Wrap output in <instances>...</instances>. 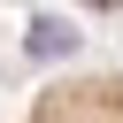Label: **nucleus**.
I'll return each instance as SVG.
<instances>
[{
	"instance_id": "nucleus-1",
	"label": "nucleus",
	"mask_w": 123,
	"mask_h": 123,
	"mask_svg": "<svg viewBox=\"0 0 123 123\" xmlns=\"http://www.w3.org/2000/svg\"><path fill=\"white\" fill-rule=\"evenodd\" d=\"M15 123H123V69H85L46 85Z\"/></svg>"
}]
</instances>
